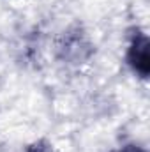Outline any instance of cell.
Returning a JSON list of instances; mask_svg holds the SVG:
<instances>
[{"instance_id": "cell-1", "label": "cell", "mask_w": 150, "mask_h": 152, "mask_svg": "<svg viewBox=\"0 0 150 152\" xmlns=\"http://www.w3.org/2000/svg\"><path fill=\"white\" fill-rule=\"evenodd\" d=\"M149 37L143 32H136L131 44H129V51H127V62L133 67L134 73L141 76V78H149L150 73V55H149Z\"/></svg>"}, {"instance_id": "cell-2", "label": "cell", "mask_w": 150, "mask_h": 152, "mask_svg": "<svg viewBox=\"0 0 150 152\" xmlns=\"http://www.w3.org/2000/svg\"><path fill=\"white\" fill-rule=\"evenodd\" d=\"M118 152H145L141 147H138V145H125L124 149H120Z\"/></svg>"}]
</instances>
